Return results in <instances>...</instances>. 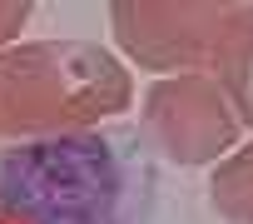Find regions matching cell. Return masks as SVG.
Returning <instances> with one entry per match:
<instances>
[{"label":"cell","instance_id":"6da1fadb","mask_svg":"<svg viewBox=\"0 0 253 224\" xmlns=\"http://www.w3.org/2000/svg\"><path fill=\"white\" fill-rule=\"evenodd\" d=\"M154 174L109 130L0 150V224H149Z\"/></svg>","mask_w":253,"mask_h":224},{"label":"cell","instance_id":"7a4b0ae2","mask_svg":"<svg viewBox=\"0 0 253 224\" xmlns=\"http://www.w3.org/2000/svg\"><path fill=\"white\" fill-rule=\"evenodd\" d=\"M129 105V70L94 40H15L0 50V145L99 130Z\"/></svg>","mask_w":253,"mask_h":224},{"label":"cell","instance_id":"3957f363","mask_svg":"<svg viewBox=\"0 0 253 224\" xmlns=\"http://www.w3.org/2000/svg\"><path fill=\"white\" fill-rule=\"evenodd\" d=\"M248 0H114V45L154 75H213Z\"/></svg>","mask_w":253,"mask_h":224},{"label":"cell","instance_id":"277c9868","mask_svg":"<svg viewBox=\"0 0 253 224\" xmlns=\"http://www.w3.org/2000/svg\"><path fill=\"white\" fill-rule=\"evenodd\" d=\"M144 140L174 165H213L238 140V115L213 75H164L144 90Z\"/></svg>","mask_w":253,"mask_h":224},{"label":"cell","instance_id":"5b68a950","mask_svg":"<svg viewBox=\"0 0 253 224\" xmlns=\"http://www.w3.org/2000/svg\"><path fill=\"white\" fill-rule=\"evenodd\" d=\"M213 80L223 85L238 125L253 130V0H248V10H243L233 40L223 45V55H218V65H213Z\"/></svg>","mask_w":253,"mask_h":224},{"label":"cell","instance_id":"8992f818","mask_svg":"<svg viewBox=\"0 0 253 224\" xmlns=\"http://www.w3.org/2000/svg\"><path fill=\"white\" fill-rule=\"evenodd\" d=\"M209 199L228 224H253V145L218 160V169L209 174Z\"/></svg>","mask_w":253,"mask_h":224},{"label":"cell","instance_id":"52a82bcc","mask_svg":"<svg viewBox=\"0 0 253 224\" xmlns=\"http://www.w3.org/2000/svg\"><path fill=\"white\" fill-rule=\"evenodd\" d=\"M30 0H0V50L5 45H15V35L25 30V20H30Z\"/></svg>","mask_w":253,"mask_h":224}]
</instances>
